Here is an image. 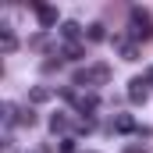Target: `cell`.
Here are the masks:
<instances>
[{
    "label": "cell",
    "mask_w": 153,
    "mask_h": 153,
    "mask_svg": "<svg viewBox=\"0 0 153 153\" xmlns=\"http://www.w3.org/2000/svg\"><path fill=\"white\" fill-rule=\"evenodd\" d=\"M114 132L128 135V132H139V125H135V117H132V114H117V117H114Z\"/></svg>",
    "instance_id": "cell-7"
},
{
    "label": "cell",
    "mask_w": 153,
    "mask_h": 153,
    "mask_svg": "<svg viewBox=\"0 0 153 153\" xmlns=\"http://www.w3.org/2000/svg\"><path fill=\"white\" fill-rule=\"evenodd\" d=\"M128 100L132 103H146V78H132L128 82Z\"/></svg>",
    "instance_id": "cell-6"
},
{
    "label": "cell",
    "mask_w": 153,
    "mask_h": 153,
    "mask_svg": "<svg viewBox=\"0 0 153 153\" xmlns=\"http://www.w3.org/2000/svg\"><path fill=\"white\" fill-rule=\"evenodd\" d=\"M32 11H36V18H39V25H43V32L46 29H53L57 25V7H50V4H32Z\"/></svg>",
    "instance_id": "cell-4"
},
{
    "label": "cell",
    "mask_w": 153,
    "mask_h": 153,
    "mask_svg": "<svg viewBox=\"0 0 153 153\" xmlns=\"http://www.w3.org/2000/svg\"><path fill=\"white\" fill-rule=\"evenodd\" d=\"M78 132H93V117H82L78 121Z\"/></svg>",
    "instance_id": "cell-17"
},
{
    "label": "cell",
    "mask_w": 153,
    "mask_h": 153,
    "mask_svg": "<svg viewBox=\"0 0 153 153\" xmlns=\"http://www.w3.org/2000/svg\"><path fill=\"white\" fill-rule=\"evenodd\" d=\"M128 25H132V39H139V43L153 39V18H150V11H146V7H132Z\"/></svg>",
    "instance_id": "cell-2"
},
{
    "label": "cell",
    "mask_w": 153,
    "mask_h": 153,
    "mask_svg": "<svg viewBox=\"0 0 153 153\" xmlns=\"http://www.w3.org/2000/svg\"><path fill=\"white\" fill-rule=\"evenodd\" d=\"M107 82H111V68L107 64H89V68L75 71V89H96V85H107Z\"/></svg>",
    "instance_id": "cell-1"
},
{
    "label": "cell",
    "mask_w": 153,
    "mask_h": 153,
    "mask_svg": "<svg viewBox=\"0 0 153 153\" xmlns=\"http://www.w3.org/2000/svg\"><path fill=\"white\" fill-rule=\"evenodd\" d=\"M50 96H53V93H50L46 85H32V93H29V100H32V103H46Z\"/></svg>",
    "instance_id": "cell-10"
},
{
    "label": "cell",
    "mask_w": 153,
    "mask_h": 153,
    "mask_svg": "<svg viewBox=\"0 0 153 153\" xmlns=\"http://www.w3.org/2000/svg\"><path fill=\"white\" fill-rule=\"evenodd\" d=\"M61 53H64L68 61H82V46H78V43H64V46H61Z\"/></svg>",
    "instance_id": "cell-13"
},
{
    "label": "cell",
    "mask_w": 153,
    "mask_h": 153,
    "mask_svg": "<svg viewBox=\"0 0 153 153\" xmlns=\"http://www.w3.org/2000/svg\"><path fill=\"white\" fill-rule=\"evenodd\" d=\"M85 36H89V43H103V39H107V32H103V25L96 22V25H89V29H85Z\"/></svg>",
    "instance_id": "cell-12"
},
{
    "label": "cell",
    "mask_w": 153,
    "mask_h": 153,
    "mask_svg": "<svg viewBox=\"0 0 153 153\" xmlns=\"http://www.w3.org/2000/svg\"><path fill=\"white\" fill-rule=\"evenodd\" d=\"M125 153H146V146H128Z\"/></svg>",
    "instance_id": "cell-18"
},
{
    "label": "cell",
    "mask_w": 153,
    "mask_h": 153,
    "mask_svg": "<svg viewBox=\"0 0 153 153\" xmlns=\"http://www.w3.org/2000/svg\"><path fill=\"white\" fill-rule=\"evenodd\" d=\"M64 96L75 103V111H82V114H93V111L100 107V96L89 93V89H64Z\"/></svg>",
    "instance_id": "cell-3"
},
{
    "label": "cell",
    "mask_w": 153,
    "mask_h": 153,
    "mask_svg": "<svg viewBox=\"0 0 153 153\" xmlns=\"http://www.w3.org/2000/svg\"><path fill=\"white\" fill-rule=\"evenodd\" d=\"M14 46H18L14 32H11V29H0V50H4V53H14Z\"/></svg>",
    "instance_id": "cell-8"
},
{
    "label": "cell",
    "mask_w": 153,
    "mask_h": 153,
    "mask_svg": "<svg viewBox=\"0 0 153 153\" xmlns=\"http://www.w3.org/2000/svg\"><path fill=\"white\" fill-rule=\"evenodd\" d=\"M114 46H117V53H121V61H139V46H135L132 39L117 36V39H114Z\"/></svg>",
    "instance_id": "cell-5"
},
{
    "label": "cell",
    "mask_w": 153,
    "mask_h": 153,
    "mask_svg": "<svg viewBox=\"0 0 153 153\" xmlns=\"http://www.w3.org/2000/svg\"><path fill=\"white\" fill-rule=\"evenodd\" d=\"M18 125L32 128V125H36V114H32V111H22V114H18Z\"/></svg>",
    "instance_id": "cell-14"
},
{
    "label": "cell",
    "mask_w": 153,
    "mask_h": 153,
    "mask_svg": "<svg viewBox=\"0 0 153 153\" xmlns=\"http://www.w3.org/2000/svg\"><path fill=\"white\" fill-rule=\"evenodd\" d=\"M57 150H61V153H75V139H61Z\"/></svg>",
    "instance_id": "cell-16"
},
{
    "label": "cell",
    "mask_w": 153,
    "mask_h": 153,
    "mask_svg": "<svg viewBox=\"0 0 153 153\" xmlns=\"http://www.w3.org/2000/svg\"><path fill=\"white\" fill-rule=\"evenodd\" d=\"M143 78H146V82H153V68H150V71H146V75H143Z\"/></svg>",
    "instance_id": "cell-19"
},
{
    "label": "cell",
    "mask_w": 153,
    "mask_h": 153,
    "mask_svg": "<svg viewBox=\"0 0 153 153\" xmlns=\"http://www.w3.org/2000/svg\"><path fill=\"white\" fill-rule=\"evenodd\" d=\"M61 36L68 39V43H75V39H78V36H82V29H78L75 22H64V25H61Z\"/></svg>",
    "instance_id": "cell-11"
},
{
    "label": "cell",
    "mask_w": 153,
    "mask_h": 153,
    "mask_svg": "<svg viewBox=\"0 0 153 153\" xmlns=\"http://www.w3.org/2000/svg\"><path fill=\"white\" fill-rule=\"evenodd\" d=\"M29 46H36V50H43V46H46V32H39V36H32V39H29Z\"/></svg>",
    "instance_id": "cell-15"
},
{
    "label": "cell",
    "mask_w": 153,
    "mask_h": 153,
    "mask_svg": "<svg viewBox=\"0 0 153 153\" xmlns=\"http://www.w3.org/2000/svg\"><path fill=\"white\" fill-rule=\"evenodd\" d=\"M50 128H53V132H68V128H71V117L68 114H53L50 117Z\"/></svg>",
    "instance_id": "cell-9"
}]
</instances>
